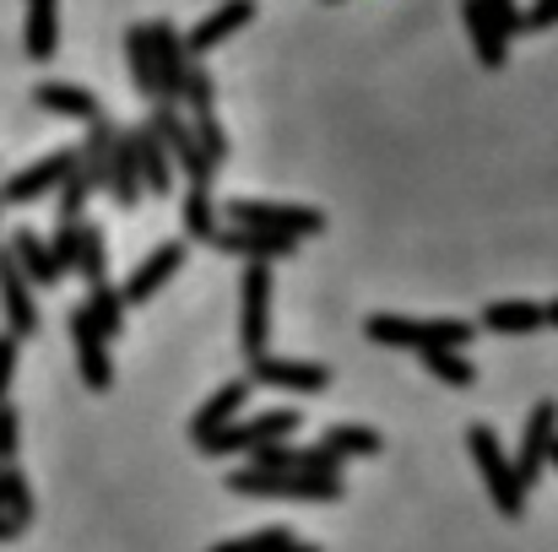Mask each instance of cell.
<instances>
[{"instance_id": "cell-36", "label": "cell", "mask_w": 558, "mask_h": 552, "mask_svg": "<svg viewBox=\"0 0 558 552\" xmlns=\"http://www.w3.org/2000/svg\"><path fill=\"white\" fill-rule=\"evenodd\" d=\"M477 5H483V16L494 22V33H499L505 44L521 38V5H515V0H477Z\"/></svg>"}, {"instance_id": "cell-2", "label": "cell", "mask_w": 558, "mask_h": 552, "mask_svg": "<svg viewBox=\"0 0 558 552\" xmlns=\"http://www.w3.org/2000/svg\"><path fill=\"white\" fill-rule=\"evenodd\" d=\"M466 450H472V466H477V477H483L494 510H499L505 520H521V515H526V488L515 482V466H510L499 433H494L488 422H472V428H466Z\"/></svg>"}, {"instance_id": "cell-12", "label": "cell", "mask_w": 558, "mask_h": 552, "mask_svg": "<svg viewBox=\"0 0 558 552\" xmlns=\"http://www.w3.org/2000/svg\"><path fill=\"white\" fill-rule=\"evenodd\" d=\"M71 347H76L82 384L104 395V390L114 384V358H109V342H104V331L87 320V309H71Z\"/></svg>"}, {"instance_id": "cell-41", "label": "cell", "mask_w": 558, "mask_h": 552, "mask_svg": "<svg viewBox=\"0 0 558 552\" xmlns=\"http://www.w3.org/2000/svg\"><path fill=\"white\" fill-rule=\"evenodd\" d=\"M11 373H16V336H0V401H5Z\"/></svg>"}, {"instance_id": "cell-5", "label": "cell", "mask_w": 558, "mask_h": 552, "mask_svg": "<svg viewBox=\"0 0 558 552\" xmlns=\"http://www.w3.org/2000/svg\"><path fill=\"white\" fill-rule=\"evenodd\" d=\"M299 412L293 406H271V412H260V417H250V422H228L222 433H211L206 444H201V455H255L260 444H288L293 433H299Z\"/></svg>"}, {"instance_id": "cell-32", "label": "cell", "mask_w": 558, "mask_h": 552, "mask_svg": "<svg viewBox=\"0 0 558 552\" xmlns=\"http://www.w3.org/2000/svg\"><path fill=\"white\" fill-rule=\"evenodd\" d=\"M76 277L93 287V282H109V249H104V233L93 222H82V238H76Z\"/></svg>"}, {"instance_id": "cell-3", "label": "cell", "mask_w": 558, "mask_h": 552, "mask_svg": "<svg viewBox=\"0 0 558 552\" xmlns=\"http://www.w3.org/2000/svg\"><path fill=\"white\" fill-rule=\"evenodd\" d=\"M228 493H239V499H304V504H337L348 488H342V477H304V471H233L228 482H222Z\"/></svg>"}, {"instance_id": "cell-30", "label": "cell", "mask_w": 558, "mask_h": 552, "mask_svg": "<svg viewBox=\"0 0 558 552\" xmlns=\"http://www.w3.org/2000/svg\"><path fill=\"white\" fill-rule=\"evenodd\" d=\"M417 364L428 368L439 384H450V390H472L477 384V368L466 353H450V347H434V353H417Z\"/></svg>"}, {"instance_id": "cell-28", "label": "cell", "mask_w": 558, "mask_h": 552, "mask_svg": "<svg viewBox=\"0 0 558 552\" xmlns=\"http://www.w3.org/2000/svg\"><path fill=\"white\" fill-rule=\"evenodd\" d=\"M320 450H331L337 461H353V455H379L385 450V439L364 428V422H331L326 433H320Z\"/></svg>"}, {"instance_id": "cell-1", "label": "cell", "mask_w": 558, "mask_h": 552, "mask_svg": "<svg viewBox=\"0 0 558 552\" xmlns=\"http://www.w3.org/2000/svg\"><path fill=\"white\" fill-rule=\"evenodd\" d=\"M364 336L379 347H401V353H434V347H450V353H466V342L477 336L472 320H412V315H369L364 320Z\"/></svg>"}, {"instance_id": "cell-13", "label": "cell", "mask_w": 558, "mask_h": 552, "mask_svg": "<svg viewBox=\"0 0 558 552\" xmlns=\"http://www.w3.org/2000/svg\"><path fill=\"white\" fill-rule=\"evenodd\" d=\"M0 304H5V326H11V336H16V342H22V336H38L33 282L22 277V266H16V255H11V249H0Z\"/></svg>"}, {"instance_id": "cell-43", "label": "cell", "mask_w": 558, "mask_h": 552, "mask_svg": "<svg viewBox=\"0 0 558 552\" xmlns=\"http://www.w3.org/2000/svg\"><path fill=\"white\" fill-rule=\"evenodd\" d=\"M11 537H16V526H11V520L0 515V542H11Z\"/></svg>"}, {"instance_id": "cell-20", "label": "cell", "mask_w": 558, "mask_h": 552, "mask_svg": "<svg viewBox=\"0 0 558 552\" xmlns=\"http://www.w3.org/2000/svg\"><path fill=\"white\" fill-rule=\"evenodd\" d=\"M33 103L49 109V114H60V120H82V125L104 120V103H98L87 87H71V82H44V87L33 93Z\"/></svg>"}, {"instance_id": "cell-33", "label": "cell", "mask_w": 558, "mask_h": 552, "mask_svg": "<svg viewBox=\"0 0 558 552\" xmlns=\"http://www.w3.org/2000/svg\"><path fill=\"white\" fill-rule=\"evenodd\" d=\"M190 136H195V147L222 169V158H228V136H222V125H217V109H201V114H190Z\"/></svg>"}, {"instance_id": "cell-18", "label": "cell", "mask_w": 558, "mask_h": 552, "mask_svg": "<svg viewBox=\"0 0 558 552\" xmlns=\"http://www.w3.org/2000/svg\"><path fill=\"white\" fill-rule=\"evenodd\" d=\"M109 195H114V206L120 211H136L142 206V169H136V142H131V131H114V152H109V184H104Z\"/></svg>"}, {"instance_id": "cell-6", "label": "cell", "mask_w": 558, "mask_h": 552, "mask_svg": "<svg viewBox=\"0 0 558 552\" xmlns=\"http://www.w3.org/2000/svg\"><path fill=\"white\" fill-rule=\"evenodd\" d=\"M271 342V266H244L239 277V353L244 364H255Z\"/></svg>"}, {"instance_id": "cell-35", "label": "cell", "mask_w": 558, "mask_h": 552, "mask_svg": "<svg viewBox=\"0 0 558 552\" xmlns=\"http://www.w3.org/2000/svg\"><path fill=\"white\" fill-rule=\"evenodd\" d=\"M293 537H288V526H266V531H255V537H233V542H217L211 552H277L288 548Z\"/></svg>"}, {"instance_id": "cell-27", "label": "cell", "mask_w": 558, "mask_h": 552, "mask_svg": "<svg viewBox=\"0 0 558 552\" xmlns=\"http://www.w3.org/2000/svg\"><path fill=\"white\" fill-rule=\"evenodd\" d=\"M82 309H87V320L104 331V342H114V336L125 331V309H131V304L120 298V287H114V282H93Z\"/></svg>"}, {"instance_id": "cell-4", "label": "cell", "mask_w": 558, "mask_h": 552, "mask_svg": "<svg viewBox=\"0 0 558 552\" xmlns=\"http://www.w3.org/2000/svg\"><path fill=\"white\" fill-rule=\"evenodd\" d=\"M228 228H260L282 238H315L326 233V211L315 206H282V200H228Z\"/></svg>"}, {"instance_id": "cell-10", "label": "cell", "mask_w": 558, "mask_h": 552, "mask_svg": "<svg viewBox=\"0 0 558 552\" xmlns=\"http://www.w3.org/2000/svg\"><path fill=\"white\" fill-rule=\"evenodd\" d=\"M147 33H153V54H158V103H180V93H185V76H190L185 33H180L169 16L147 22Z\"/></svg>"}, {"instance_id": "cell-8", "label": "cell", "mask_w": 558, "mask_h": 552, "mask_svg": "<svg viewBox=\"0 0 558 552\" xmlns=\"http://www.w3.org/2000/svg\"><path fill=\"white\" fill-rule=\"evenodd\" d=\"M554 439H558V401H537V406H532V417H526V433H521V455L510 461L521 488H537V482H543Z\"/></svg>"}, {"instance_id": "cell-25", "label": "cell", "mask_w": 558, "mask_h": 552, "mask_svg": "<svg viewBox=\"0 0 558 552\" xmlns=\"http://www.w3.org/2000/svg\"><path fill=\"white\" fill-rule=\"evenodd\" d=\"M109 152H114V120H93L87 125V142L76 147V163H82V174H87L93 189L109 184Z\"/></svg>"}, {"instance_id": "cell-37", "label": "cell", "mask_w": 558, "mask_h": 552, "mask_svg": "<svg viewBox=\"0 0 558 552\" xmlns=\"http://www.w3.org/2000/svg\"><path fill=\"white\" fill-rule=\"evenodd\" d=\"M180 103H185L190 114H201V109H211V103H217V87H211V76H206V65H190V76H185V93H180Z\"/></svg>"}, {"instance_id": "cell-34", "label": "cell", "mask_w": 558, "mask_h": 552, "mask_svg": "<svg viewBox=\"0 0 558 552\" xmlns=\"http://www.w3.org/2000/svg\"><path fill=\"white\" fill-rule=\"evenodd\" d=\"M87 195H93V184L82 174V163L60 180V222H82V206H87Z\"/></svg>"}, {"instance_id": "cell-38", "label": "cell", "mask_w": 558, "mask_h": 552, "mask_svg": "<svg viewBox=\"0 0 558 552\" xmlns=\"http://www.w3.org/2000/svg\"><path fill=\"white\" fill-rule=\"evenodd\" d=\"M76 238H82V222H60V228H54V238H49V255H54L60 277H65V271H76Z\"/></svg>"}, {"instance_id": "cell-26", "label": "cell", "mask_w": 558, "mask_h": 552, "mask_svg": "<svg viewBox=\"0 0 558 552\" xmlns=\"http://www.w3.org/2000/svg\"><path fill=\"white\" fill-rule=\"evenodd\" d=\"M11 255H16V266H22V277L33 282V287H54L60 282V266H54V255H49V244L38 238V233H16L11 238Z\"/></svg>"}, {"instance_id": "cell-14", "label": "cell", "mask_w": 558, "mask_h": 552, "mask_svg": "<svg viewBox=\"0 0 558 552\" xmlns=\"http://www.w3.org/2000/svg\"><path fill=\"white\" fill-rule=\"evenodd\" d=\"M76 169V147H60V152H49V158H38L33 169H22L16 180L5 184V206H33V200H44L49 189H60V180Z\"/></svg>"}, {"instance_id": "cell-39", "label": "cell", "mask_w": 558, "mask_h": 552, "mask_svg": "<svg viewBox=\"0 0 558 552\" xmlns=\"http://www.w3.org/2000/svg\"><path fill=\"white\" fill-rule=\"evenodd\" d=\"M548 27H558V0H532L521 11V33H548Z\"/></svg>"}, {"instance_id": "cell-21", "label": "cell", "mask_w": 558, "mask_h": 552, "mask_svg": "<svg viewBox=\"0 0 558 552\" xmlns=\"http://www.w3.org/2000/svg\"><path fill=\"white\" fill-rule=\"evenodd\" d=\"M54 44H60V0H27V16H22L27 60H49Z\"/></svg>"}, {"instance_id": "cell-19", "label": "cell", "mask_w": 558, "mask_h": 552, "mask_svg": "<svg viewBox=\"0 0 558 552\" xmlns=\"http://www.w3.org/2000/svg\"><path fill=\"white\" fill-rule=\"evenodd\" d=\"M477 326H483L488 336H537V331H548L543 304H532V298H499V304L483 309Z\"/></svg>"}, {"instance_id": "cell-24", "label": "cell", "mask_w": 558, "mask_h": 552, "mask_svg": "<svg viewBox=\"0 0 558 552\" xmlns=\"http://www.w3.org/2000/svg\"><path fill=\"white\" fill-rule=\"evenodd\" d=\"M461 22H466V38H472V49H477V65H483V71H505L510 44L494 33V22L483 16V5H477V0H466V5H461Z\"/></svg>"}, {"instance_id": "cell-40", "label": "cell", "mask_w": 558, "mask_h": 552, "mask_svg": "<svg viewBox=\"0 0 558 552\" xmlns=\"http://www.w3.org/2000/svg\"><path fill=\"white\" fill-rule=\"evenodd\" d=\"M16 439H22V422H16V412L0 401V461H11V455H16Z\"/></svg>"}, {"instance_id": "cell-22", "label": "cell", "mask_w": 558, "mask_h": 552, "mask_svg": "<svg viewBox=\"0 0 558 552\" xmlns=\"http://www.w3.org/2000/svg\"><path fill=\"white\" fill-rule=\"evenodd\" d=\"M131 142H136V169H142V189H153V195H174V163H169V147L153 136V125H142V131H131Z\"/></svg>"}, {"instance_id": "cell-44", "label": "cell", "mask_w": 558, "mask_h": 552, "mask_svg": "<svg viewBox=\"0 0 558 552\" xmlns=\"http://www.w3.org/2000/svg\"><path fill=\"white\" fill-rule=\"evenodd\" d=\"M277 552H320V548H310V542H288V548H277Z\"/></svg>"}, {"instance_id": "cell-11", "label": "cell", "mask_w": 558, "mask_h": 552, "mask_svg": "<svg viewBox=\"0 0 558 552\" xmlns=\"http://www.w3.org/2000/svg\"><path fill=\"white\" fill-rule=\"evenodd\" d=\"M211 249L233 255V260H255V266H271V260H293L299 255V238H282V233H260V228H217L211 233Z\"/></svg>"}, {"instance_id": "cell-29", "label": "cell", "mask_w": 558, "mask_h": 552, "mask_svg": "<svg viewBox=\"0 0 558 552\" xmlns=\"http://www.w3.org/2000/svg\"><path fill=\"white\" fill-rule=\"evenodd\" d=\"M180 222H185V238L211 244V233H217V200H211L206 184H190L185 189V200H180Z\"/></svg>"}, {"instance_id": "cell-42", "label": "cell", "mask_w": 558, "mask_h": 552, "mask_svg": "<svg viewBox=\"0 0 558 552\" xmlns=\"http://www.w3.org/2000/svg\"><path fill=\"white\" fill-rule=\"evenodd\" d=\"M543 320H548V326L558 331V298H554V304H543Z\"/></svg>"}, {"instance_id": "cell-45", "label": "cell", "mask_w": 558, "mask_h": 552, "mask_svg": "<svg viewBox=\"0 0 558 552\" xmlns=\"http://www.w3.org/2000/svg\"><path fill=\"white\" fill-rule=\"evenodd\" d=\"M548 466H554V471H558V439H554V450H548Z\"/></svg>"}, {"instance_id": "cell-7", "label": "cell", "mask_w": 558, "mask_h": 552, "mask_svg": "<svg viewBox=\"0 0 558 552\" xmlns=\"http://www.w3.org/2000/svg\"><path fill=\"white\" fill-rule=\"evenodd\" d=\"M147 125H153V136L169 147V163L185 174L190 184H206L217 180V163L195 147V136H190V114H180V103H153V114H147Z\"/></svg>"}, {"instance_id": "cell-16", "label": "cell", "mask_w": 558, "mask_h": 552, "mask_svg": "<svg viewBox=\"0 0 558 552\" xmlns=\"http://www.w3.org/2000/svg\"><path fill=\"white\" fill-rule=\"evenodd\" d=\"M250 22H255V0H222L211 16H201V22L185 33V49L201 60V54H211L217 44H228L233 33H244Z\"/></svg>"}, {"instance_id": "cell-9", "label": "cell", "mask_w": 558, "mask_h": 552, "mask_svg": "<svg viewBox=\"0 0 558 552\" xmlns=\"http://www.w3.org/2000/svg\"><path fill=\"white\" fill-rule=\"evenodd\" d=\"M250 384H266V390H293V395H320L331 384V368L310 364V358H271L260 353L250 364Z\"/></svg>"}, {"instance_id": "cell-17", "label": "cell", "mask_w": 558, "mask_h": 552, "mask_svg": "<svg viewBox=\"0 0 558 552\" xmlns=\"http://www.w3.org/2000/svg\"><path fill=\"white\" fill-rule=\"evenodd\" d=\"M250 390H255L250 379H228V384H222V390H217V395H211V401H206V406H201L195 417H190V444L201 450V444H206L211 433H222L228 422H239V412H244Z\"/></svg>"}, {"instance_id": "cell-23", "label": "cell", "mask_w": 558, "mask_h": 552, "mask_svg": "<svg viewBox=\"0 0 558 552\" xmlns=\"http://www.w3.org/2000/svg\"><path fill=\"white\" fill-rule=\"evenodd\" d=\"M125 60H131V82L147 103H158V54H153V33L147 22L125 27Z\"/></svg>"}, {"instance_id": "cell-15", "label": "cell", "mask_w": 558, "mask_h": 552, "mask_svg": "<svg viewBox=\"0 0 558 552\" xmlns=\"http://www.w3.org/2000/svg\"><path fill=\"white\" fill-rule=\"evenodd\" d=\"M180 266H185V244H180V238L158 244V249H153V255H147L136 271H131V282L120 287V298H125V304H153V298L169 287V277H174Z\"/></svg>"}, {"instance_id": "cell-31", "label": "cell", "mask_w": 558, "mask_h": 552, "mask_svg": "<svg viewBox=\"0 0 558 552\" xmlns=\"http://www.w3.org/2000/svg\"><path fill=\"white\" fill-rule=\"evenodd\" d=\"M0 515H5L16 531L33 520V488H27V477H22L16 466H0Z\"/></svg>"}]
</instances>
